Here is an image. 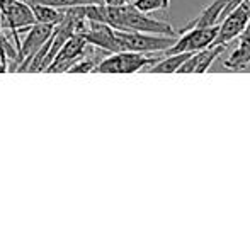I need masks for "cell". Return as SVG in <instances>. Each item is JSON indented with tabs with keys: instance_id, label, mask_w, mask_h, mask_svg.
Masks as SVG:
<instances>
[{
	"instance_id": "cell-1",
	"label": "cell",
	"mask_w": 250,
	"mask_h": 248,
	"mask_svg": "<svg viewBox=\"0 0 250 248\" xmlns=\"http://www.w3.org/2000/svg\"><path fill=\"white\" fill-rule=\"evenodd\" d=\"M104 24L118 31H140V33L162 34V36L177 38L179 31L165 20L150 17L148 14L136 9L133 3L125 5H107L104 3Z\"/></svg>"
},
{
	"instance_id": "cell-2",
	"label": "cell",
	"mask_w": 250,
	"mask_h": 248,
	"mask_svg": "<svg viewBox=\"0 0 250 248\" xmlns=\"http://www.w3.org/2000/svg\"><path fill=\"white\" fill-rule=\"evenodd\" d=\"M158 58L150 57L148 53H136V51H118L111 53L107 58L101 60L96 65V73H136L146 70Z\"/></svg>"
},
{
	"instance_id": "cell-3",
	"label": "cell",
	"mask_w": 250,
	"mask_h": 248,
	"mask_svg": "<svg viewBox=\"0 0 250 248\" xmlns=\"http://www.w3.org/2000/svg\"><path fill=\"white\" fill-rule=\"evenodd\" d=\"M118 39L123 51H136V53H164L174 44V36L140 33V31H118Z\"/></svg>"
},
{
	"instance_id": "cell-4",
	"label": "cell",
	"mask_w": 250,
	"mask_h": 248,
	"mask_svg": "<svg viewBox=\"0 0 250 248\" xmlns=\"http://www.w3.org/2000/svg\"><path fill=\"white\" fill-rule=\"evenodd\" d=\"M218 34V24L209 27H192L184 33H181V38H175L174 44L164 51L165 55L174 53H196V51L208 48L214 43Z\"/></svg>"
},
{
	"instance_id": "cell-5",
	"label": "cell",
	"mask_w": 250,
	"mask_h": 248,
	"mask_svg": "<svg viewBox=\"0 0 250 248\" xmlns=\"http://www.w3.org/2000/svg\"><path fill=\"white\" fill-rule=\"evenodd\" d=\"M55 26L50 24H38L34 22L33 26L27 27V36L22 43L19 44V51H17V63H16V72H26L27 65L34 58V55L43 48V44L50 39Z\"/></svg>"
},
{
	"instance_id": "cell-6",
	"label": "cell",
	"mask_w": 250,
	"mask_h": 248,
	"mask_svg": "<svg viewBox=\"0 0 250 248\" xmlns=\"http://www.w3.org/2000/svg\"><path fill=\"white\" fill-rule=\"evenodd\" d=\"M250 19V0H244L235 7L231 12L223 17V22L218 26V34L213 44H223L227 46L233 39H237L238 34L244 31Z\"/></svg>"
},
{
	"instance_id": "cell-7",
	"label": "cell",
	"mask_w": 250,
	"mask_h": 248,
	"mask_svg": "<svg viewBox=\"0 0 250 248\" xmlns=\"http://www.w3.org/2000/svg\"><path fill=\"white\" fill-rule=\"evenodd\" d=\"M34 22L36 20H34V16L31 12L29 5L26 2H22V0H12V2L0 7V26L12 31L17 44H21L19 39H17V33L19 31H26Z\"/></svg>"
},
{
	"instance_id": "cell-8",
	"label": "cell",
	"mask_w": 250,
	"mask_h": 248,
	"mask_svg": "<svg viewBox=\"0 0 250 248\" xmlns=\"http://www.w3.org/2000/svg\"><path fill=\"white\" fill-rule=\"evenodd\" d=\"M87 46H89V43H87L80 34H72V36L62 44V48L58 50V53L55 55V58H53L44 72L46 73L68 72L70 66L85 53Z\"/></svg>"
},
{
	"instance_id": "cell-9",
	"label": "cell",
	"mask_w": 250,
	"mask_h": 248,
	"mask_svg": "<svg viewBox=\"0 0 250 248\" xmlns=\"http://www.w3.org/2000/svg\"><path fill=\"white\" fill-rule=\"evenodd\" d=\"M83 39L89 44H92L97 50H102L105 53H118L121 50V43L118 39V34H116V29L107 24L102 22H92L90 20L89 29L83 34H80Z\"/></svg>"
},
{
	"instance_id": "cell-10",
	"label": "cell",
	"mask_w": 250,
	"mask_h": 248,
	"mask_svg": "<svg viewBox=\"0 0 250 248\" xmlns=\"http://www.w3.org/2000/svg\"><path fill=\"white\" fill-rule=\"evenodd\" d=\"M225 48L227 46L223 44H211V46L196 51L182 63L177 73H206L214 60L225 51Z\"/></svg>"
},
{
	"instance_id": "cell-11",
	"label": "cell",
	"mask_w": 250,
	"mask_h": 248,
	"mask_svg": "<svg viewBox=\"0 0 250 248\" xmlns=\"http://www.w3.org/2000/svg\"><path fill=\"white\" fill-rule=\"evenodd\" d=\"M225 5H227V0H213L208 7H204L203 10L191 20L189 24H186L182 29H177L179 34L184 33L188 29H192V27H209L218 24V20L221 19V12H223Z\"/></svg>"
},
{
	"instance_id": "cell-12",
	"label": "cell",
	"mask_w": 250,
	"mask_h": 248,
	"mask_svg": "<svg viewBox=\"0 0 250 248\" xmlns=\"http://www.w3.org/2000/svg\"><path fill=\"white\" fill-rule=\"evenodd\" d=\"M26 3L29 5L31 12H33V16H34V20H36L38 24H50V26H56L58 22H62L63 9H56V7L34 2V0H26Z\"/></svg>"
},
{
	"instance_id": "cell-13",
	"label": "cell",
	"mask_w": 250,
	"mask_h": 248,
	"mask_svg": "<svg viewBox=\"0 0 250 248\" xmlns=\"http://www.w3.org/2000/svg\"><path fill=\"white\" fill-rule=\"evenodd\" d=\"M192 53H174V55H167V58L160 61H155L153 65H150L146 68L148 73H177L181 65L191 57Z\"/></svg>"
},
{
	"instance_id": "cell-14",
	"label": "cell",
	"mask_w": 250,
	"mask_h": 248,
	"mask_svg": "<svg viewBox=\"0 0 250 248\" xmlns=\"http://www.w3.org/2000/svg\"><path fill=\"white\" fill-rule=\"evenodd\" d=\"M250 65V41L247 44H240V46L235 48V51L223 60V66L227 70H244Z\"/></svg>"
},
{
	"instance_id": "cell-15",
	"label": "cell",
	"mask_w": 250,
	"mask_h": 248,
	"mask_svg": "<svg viewBox=\"0 0 250 248\" xmlns=\"http://www.w3.org/2000/svg\"><path fill=\"white\" fill-rule=\"evenodd\" d=\"M133 5L145 14L158 12V10H168L170 0H135Z\"/></svg>"
},
{
	"instance_id": "cell-16",
	"label": "cell",
	"mask_w": 250,
	"mask_h": 248,
	"mask_svg": "<svg viewBox=\"0 0 250 248\" xmlns=\"http://www.w3.org/2000/svg\"><path fill=\"white\" fill-rule=\"evenodd\" d=\"M34 2L46 3V5L56 7V9H70V7L77 5H89L92 3V0H34Z\"/></svg>"
},
{
	"instance_id": "cell-17",
	"label": "cell",
	"mask_w": 250,
	"mask_h": 248,
	"mask_svg": "<svg viewBox=\"0 0 250 248\" xmlns=\"http://www.w3.org/2000/svg\"><path fill=\"white\" fill-rule=\"evenodd\" d=\"M128 2L129 0H105L104 3H107V5H125Z\"/></svg>"
},
{
	"instance_id": "cell-18",
	"label": "cell",
	"mask_w": 250,
	"mask_h": 248,
	"mask_svg": "<svg viewBox=\"0 0 250 248\" xmlns=\"http://www.w3.org/2000/svg\"><path fill=\"white\" fill-rule=\"evenodd\" d=\"M105 0H92V3H104Z\"/></svg>"
}]
</instances>
